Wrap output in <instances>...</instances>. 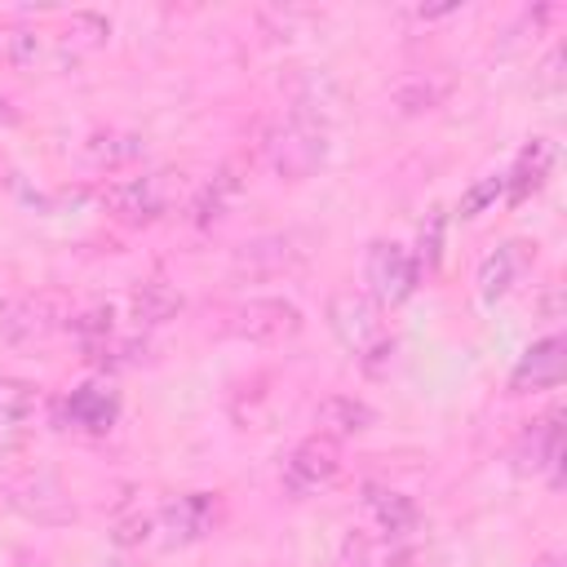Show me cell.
Listing matches in <instances>:
<instances>
[{
  "label": "cell",
  "mask_w": 567,
  "mask_h": 567,
  "mask_svg": "<svg viewBox=\"0 0 567 567\" xmlns=\"http://www.w3.org/2000/svg\"><path fill=\"white\" fill-rule=\"evenodd\" d=\"M186 190V177L182 173H146V177H120V182H106L102 186V204L120 217V221H155L173 208V199Z\"/></svg>",
  "instance_id": "obj_1"
},
{
  "label": "cell",
  "mask_w": 567,
  "mask_h": 567,
  "mask_svg": "<svg viewBox=\"0 0 567 567\" xmlns=\"http://www.w3.org/2000/svg\"><path fill=\"white\" fill-rule=\"evenodd\" d=\"M66 323H71V315H66L62 292H18V297L0 301V337L9 346H35Z\"/></svg>",
  "instance_id": "obj_2"
},
{
  "label": "cell",
  "mask_w": 567,
  "mask_h": 567,
  "mask_svg": "<svg viewBox=\"0 0 567 567\" xmlns=\"http://www.w3.org/2000/svg\"><path fill=\"white\" fill-rule=\"evenodd\" d=\"M266 155H270V168H275L279 177L301 182V177H310V173L323 164V155H328V137H323L319 120H310L306 111H292V120H288L284 128L270 133Z\"/></svg>",
  "instance_id": "obj_3"
},
{
  "label": "cell",
  "mask_w": 567,
  "mask_h": 567,
  "mask_svg": "<svg viewBox=\"0 0 567 567\" xmlns=\"http://www.w3.org/2000/svg\"><path fill=\"white\" fill-rule=\"evenodd\" d=\"M363 275H368V288H372V301L377 306H399V301H408L416 292L421 266H416V257L403 244L377 239V244H368Z\"/></svg>",
  "instance_id": "obj_4"
},
{
  "label": "cell",
  "mask_w": 567,
  "mask_h": 567,
  "mask_svg": "<svg viewBox=\"0 0 567 567\" xmlns=\"http://www.w3.org/2000/svg\"><path fill=\"white\" fill-rule=\"evenodd\" d=\"M301 323L306 319L288 297H252L230 315V332L248 346H284L301 332Z\"/></svg>",
  "instance_id": "obj_5"
},
{
  "label": "cell",
  "mask_w": 567,
  "mask_h": 567,
  "mask_svg": "<svg viewBox=\"0 0 567 567\" xmlns=\"http://www.w3.org/2000/svg\"><path fill=\"white\" fill-rule=\"evenodd\" d=\"M328 328H332V337H337L354 359H359L372 341L385 337V328H381V306H377L372 297L354 292V288H341V292L328 297Z\"/></svg>",
  "instance_id": "obj_6"
},
{
  "label": "cell",
  "mask_w": 567,
  "mask_h": 567,
  "mask_svg": "<svg viewBox=\"0 0 567 567\" xmlns=\"http://www.w3.org/2000/svg\"><path fill=\"white\" fill-rule=\"evenodd\" d=\"M337 470H341V447H337V439L310 434V439H301V443L288 452V461H284V487H288V496H310V492L328 487V483L337 478Z\"/></svg>",
  "instance_id": "obj_7"
},
{
  "label": "cell",
  "mask_w": 567,
  "mask_h": 567,
  "mask_svg": "<svg viewBox=\"0 0 567 567\" xmlns=\"http://www.w3.org/2000/svg\"><path fill=\"white\" fill-rule=\"evenodd\" d=\"M563 368H567V341H563L558 332H549V337L532 341V346L518 354V363H514V372H509V390H514V394L554 390V385L563 381Z\"/></svg>",
  "instance_id": "obj_8"
},
{
  "label": "cell",
  "mask_w": 567,
  "mask_h": 567,
  "mask_svg": "<svg viewBox=\"0 0 567 567\" xmlns=\"http://www.w3.org/2000/svg\"><path fill=\"white\" fill-rule=\"evenodd\" d=\"M120 416V394L102 381H89V385H75L66 399H62V421L71 430H89V434H106Z\"/></svg>",
  "instance_id": "obj_9"
},
{
  "label": "cell",
  "mask_w": 567,
  "mask_h": 567,
  "mask_svg": "<svg viewBox=\"0 0 567 567\" xmlns=\"http://www.w3.org/2000/svg\"><path fill=\"white\" fill-rule=\"evenodd\" d=\"M518 470H532V474H549V483L558 487L563 483V425H558V412L532 421V430L523 434L518 443Z\"/></svg>",
  "instance_id": "obj_10"
},
{
  "label": "cell",
  "mask_w": 567,
  "mask_h": 567,
  "mask_svg": "<svg viewBox=\"0 0 567 567\" xmlns=\"http://www.w3.org/2000/svg\"><path fill=\"white\" fill-rule=\"evenodd\" d=\"M217 523V501L208 492H190V496H177L164 514H159V527H164V540L168 545H190L199 536H208Z\"/></svg>",
  "instance_id": "obj_11"
},
{
  "label": "cell",
  "mask_w": 567,
  "mask_h": 567,
  "mask_svg": "<svg viewBox=\"0 0 567 567\" xmlns=\"http://www.w3.org/2000/svg\"><path fill=\"white\" fill-rule=\"evenodd\" d=\"M31 412H35V385L0 381V461H9L27 443Z\"/></svg>",
  "instance_id": "obj_12"
},
{
  "label": "cell",
  "mask_w": 567,
  "mask_h": 567,
  "mask_svg": "<svg viewBox=\"0 0 567 567\" xmlns=\"http://www.w3.org/2000/svg\"><path fill=\"white\" fill-rule=\"evenodd\" d=\"M549 168H554V146H549L545 137H532V142L518 151L514 168L505 173V199H509V204H523L527 195H536V190L545 186Z\"/></svg>",
  "instance_id": "obj_13"
},
{
  "label": "cell",
  "mask_w": 567,
  "mask_h": 567,
  "mask_svg": "<svg viewBox=\"0 0 567 567\" xmlns=\"http://www.w3.org/2000/svg\"><path fill=\"white\" fill-rule=\"evenodd\" d=\"M527 257H532V252H527V244H518V239H509V244H501L496 252H487L483 266H478V297H483V301H501V297L518 284Z\"/></svg>",
  "instance_id": "obj_14"
},
{
  "label": "cell",
  "mask_w": 567,
  "mask_h": 567,
  "mask_svg": "<svg viewBox=\"0 0 567 567\" xmlns=\"http://www.w3.org/2000/svg\"><path fill=\"white\" fill-rule=\"evenodd\" d=\"M319 434H328V439H346V434H363L368 425H377V412L363 403V399H354V394H328L323 403H319Z\"/></svg>",
  "instance_id": "obj_15"
},
{
  "label": "cell",
  "mask_w": 567,
  "mask_h": 567,
  "mask_svg": "<svg viewBox=\"0 0 567 567\" xmlns=\"http://www.w3.org/2000/svg\"><path fill=\"white\" fill-rule=\"evenodd\" d=\"M363 505H368V514L377 518V532H381L385 540H399V536H408V532L416 527V505H412V496H403V492L368 487Z\"/></svg>",
  "instance_id": "obj_16"
},
{
  "label": "cell",
  "mask_w": 567,
  "mask_h": 567,
  "mask_svg": "<svg viewBox=\"0 0 567 567\" xmlns=\"http://www.w3.org/2000/svg\"><path fill=\"white\" fill-rule=\"evenodd\" d=\"M177 310H182V292L168 279H142L133 288V315H137V323L155 328V323H168Z\"/></svg>",
  "instance_id": "obj_17"
},
{
  "label": "cell",
  "mask_w": 567,
  "mask_h": 567,
  "mask_svg": "<svg viewBox=\"0 0 567 567\" xmlns=\"http://www.w3.org/2000/svg\"><path fill=\"white\" fill-rule=\"evenodd\" d=\"M106 35H111V18H102V13H93V9H80V13L66 18L58 44H62V58H66V53L80 58V53H89V49H102Z\"/></svg>",
  "instance_id": "obj_18"
},
{
  "label": "cell",
  "mask_w": 567,
  "mask_h": 567,
  "mask_svg": "<svg viewBox=\"0 0 567 567\" xmlns=\"http://www.w3.org/2000/svg\"><path fill=\"white\" fill-rule=\"evenodd\" d=\"M235 190H239L235 168H221V173H217L213 182H204L199 195L190 199V221H195V226H213V221H221V217H226V204L235 199Z\"/></svg>",
  "instance_id": "obj_19"
},
{
  "label": "cell",
  "mask_w": 567,
  "mask_h": 567,
  "mask_svg": "<svg viewBox=\"0 0 567 567\" xmlns=\"http://www.w3.org/2000/svg\"><path fill=\"white\" fill-rule=\"evenodd\" d=\"M84 151L97 168H124L142 155V137H133V133H93L84 142Z\"/></svg>",
  "instance_id": "obj_20"
},
{
  "label": "cell",
  "mask_w": 567,
  "mask_h": 567,
  "mask_svg": "<svg viewBox=\"0 0 567 567\" xmlns=\"http://www.w3.org/2000/svg\"><path fill=\"white\" fill-rule=\"evenodd\" d=\"M66 328L80 337V346H97V341L115 337V310H111V306H89V310H80Z\"/></svg>",
  "instance_id": "obj_21"
},
{
  "label": "cell",
  "mask_w": 567,
  "mask_h": 567,
  "mask_svg": "<svg viewBox=\"0 0 567 567\" xmlns=\"http://www.w3.org/2000/svg\"><path fill=\"white\" fill-rule=\"evenodd\" d=\"M439 97H443V84H434V80H425V75H412V80H403V84L394 89V106H399L403 115L430 111Z\"/></svg>",
  "instance_id": "obj_22"
},
{
  "label": "cell",
  "mask_w": 567,
  "mask_h": 567,
  "mask_svg": "<svg viewBox=\"0 0 567 567\" xmlns=\"http://www.w3.org/2000/svg\"><path fill=\"white\" fill-rule=\"evenodd\" d=\"M505 195V173H487V177H478L465 195H461V204H456V213L470 221V217H478V213H487L496 199Z\"/></svg>",
  "instance_id": "obj_23"
},
{
  "label": "cell",
  "mask_w": 567,
  "mask_h": 567,
  "mask_svg": "<svg viewBox=\"0 0 567 567\" xmlns=\"http://www.w3.org/2000/svg\"><path fill=\"white\" fill-rule=\"evenodd\" d=\"M443 208H430V217L421 221V257H416V266H439V257H443Z\"/></svg>",
  "instance_id": "obj_24"
},
{
  "label": "cell",
  "mask_w": 567,
  "mask_h": 567,
  "mask_svg": "<svg viewBox=\"0 0 567 567\" xmlns=\"http://www.w3.org/2000/svg\"><path fill=\"white\" fill-rule=\"evenodd\" d=\"M151 527H155V523H151L146 514H133V518H120V523H115V532H111V540L128 549V545H142V540L151 536Z\"/></svg>",
  "instance_id": "obj_25"
},
{
  "label": "cell",
  "mask_w": 567,
  "mask_h": 567,
  "mask_svg": "<svg viewBox=\"0 0 567 567\" xmlns=\"http://www.w3.org/2000/svg\"><path fill=\"white\" fill-rule=\"evenodd\" d=\"M390 359H394V341H390V337H381V341H372V346H368V350L359 354V363H363V372H372V377H381Z\"/></svg>",
  "instance_id": "obj_26"
},
{
  "label": "cell",
  "mask_w": 567,
  "mask_h": 567,
  "mask_svg": "<svg viewBox=\"0 0 567 567\" xmlns=\"http://www.w3.org/2000/svg\"><path fill=\"white\" fill-rule=\"evenodd\" d=\"M461 4H439V9H416V18H443V13H456Z\"/></svg>",
  "instance_id": "obj_27"
},
{
  "label": "cell",
  "mask_w": 567,
  "mask_h": 567,
  "mask_svg": "<svg viewBox=\"0 0 567 567\" xmlns=\"http://www.w3.org/2000/svg\"><path fill=\"white\" fill-rule=\"evenodd\" d=\"M532 567H563V554H540Z\"/></svg>",
  "instance_id": "obj_28"
}]
</instances>
